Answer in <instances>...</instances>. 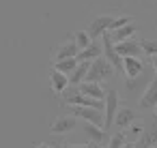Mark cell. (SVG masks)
Returning <instances> with one entry per match:
<instances>
[{"mask_svg":"<svg viewBox=\"0 0 157 148\" xmlns=\"http://www.w3.org/2000/svg\"><path fill=\"white\" fill-rule=\"evenodd\" d=\"M114 67H112V62L110 60H105V58H97V60H93L90 62V69H88V75H86V82H108V80H112V75H114Z\"/></svg>","mask_w":157,"mask_h":148,"instance_id":"6da1fadb","label":"cell"},{"mask_svg":"<svg viewBox=\"0 0 157 148\" xmlns=\"http://www.w3.org/2000/svg\"><path fill=\"white\" fill-rule=\"evenodd\" d=\"M71 116L105 129V114H103V109H97V107H71Z\"/></svg>","mask_w":157,"mask_h":148,"instance_id":"7a4b0ae2","label":"cell"},{"mask_svg":"<svg viewBox=\"0 0 157 148\" xmlns=\"http://www.w3.org/2000/svg\"><path fill=\"white\" fill-rule=\"evenodd\" d=\"M121 109V99H118V92L116 90H108L105 92V99H103V114H105V131L114 124V118Z\"/></svg>","mask_w":157,"mask_h":148,"instance_id":"3957f363","label":"cell"},{"mask_svg":"<svg viewBox=\"0 0 157 148\" xmlns=\"http://www.w3.org/2000/svg\"><path fill=\"white\" fill-rule=\"evenodd\" d=\"M138 105H140V109H155L157 107V77L151 80V84L142 90Z\"/></svg>","mask_w":157,"mask_h":148,"instance_id":"277c9868","label":"cell"},{"mask_svg":"<svg viewBox=\"0 0 157 148\" xmlns=\"http://www.w3.org/2000/svg\"><path fill=\"white\" fill-rule=\"evenodd\" d=\"M78 124V118L75 116H58L52 124H50V133L54 135H65V133H71Z\"/></svg>","mask_w":157,"mask_h":148,"instance_id":"5b68a950","label":"cell"},{"mask_svg":"<svg viewBox=\"0 0 157 148\" xmlns=\"http://www.w3.org/2000/svg\"><path fill=\"white\" fill-rule=\"evenodd\" d=\"M123 73H125L127 80L140 77V75L144 73V62H142V58H136V56L123 58Z\"/></svg>","mask_w":157,"mask_h":148,"instance_id":"8992f818","label":"cell"},{"mask_svg":"<svg viewBox=\"0 0 157 148\" xmlns=\"http://www.w3.org/2000/svg\"><path fill=\"white\" fill-rule=\"evenodd\" d=\"M114 20L116 17H110V15H101V17H97V20H93V24H90V37L93 39H97V37H103L105 32H110L112 30V26H114Z\"/></svg>","mask_w":157,"mask_h":148,"instance_id":"52a82bcc","label":"cell"},{"mask_svg":"<svg viewBox=\"0 0 157 148\" xmlns=\"http://www.w3.org/2000/svg\"><path fill=\"white\" fill-rule=\"evenodd\" d=\"M78 92H82V94H86V97H90V99L103 101L108 90H105L99 82H82V84L78 86Z\"/></svg>","mask_w":157,"mask_h":148,"instance_id":"ba28073f","label":"cell"},{"mask_svg":"<svg viewBox=\"0 0 157 148\" xmlns=\"http://www.w3.org/2000/svg\"><path fill=\"white\" fill-rule=\"evenodd\" d=\"M69 86H71L69 75H65V73H60V71H56V69L50 71V88H52L56 94H63Z\"/></svg>","mask_w":157,"mask_h":148,"instance_id":"9c48e42d","label":"cell"},{"mask_svg":"<svg viewBox=\"0 0 157 148\" xmlns=\"http://www.w3.org/2000/svg\"><path fill=\"white\" fill-rule=\"evenodd\" d=\"M133 122H138V114L133 109H129V107H121L118 114H116V118H114V124L118 129H129Z\"/></svg>","mask_w":157,"mask_h":148,"instance_id":"30bf717a","label":"cell"},{"mask_svg":"<svg viewBox=\"0 0 157 148\" xmlns=\"http://www.w3.org/2000/svg\"><path fill=\"white\" fill-rule=\"evenodd\" d=\"M116 52H118V56H123V58H127V56H136V58H140V54H142V45H140V41H123V43H116Z\"/></svg>","mask_w":157,"mask_h":148,"instance_id":"8fae6325","label":"cell"},{"mask_svg":"<svg viewBox=\"0 0 157 148\" xmlns=\"http://www.w3.org/2000/svg\"><path fill=\"white\" fill-rule=\"evenodd\" d=\"M136 146L138 148H153V146H157V122H153L148 129H144V133H142V137L138 139Z\"/></svg>","mask_w":157,"mask_h":148,"instance_id":"7c38bea8","label":"cell"},{"mask_svg":"<svg viewBox=\"0 0 157 148\" xmlns=\"http://www.w3.org/2000/svg\"><path fill=\"white\" fill-rule=\"evenodd\" d=\"M78 54H80V47L75 45V41H69V43H63V45H58V50H56V60H65V58H78Z\"/></svg>","mask_w":157,"mask_h":148,"instance_id":"4fadbf2b","label":"cell"},{"mask_svg":"<svg viewBox=\"0 0 157 148\" xmlns=\"http://www.w3.org/2000/svg\"><path fill=\"white\" fill-rule=\"evenodd\" d=\"M136 26L133 24H127V26H123V28H116V30H112L110 32V37H112V41L114 43H123V41H129L133 35H136Z\"/></svg>","mask_w":157,"mask_h":148,"instance_id":"5bb4252c","label":"cell"},{"mask_svg":"<svg viewBox=\"0 0 157 148\" xmlns=\"http://www.w3.org/2000/svg\"><path fill=\"white\" fill-rule=\"evenodd\" d=\"M88 69H90V62L88 60H84V62H80L78 65V69L73 71V75L69 77V82H71V86H80L82 82H86V75H88Z\"/></svg>","mask_w":157,"mask_h":148,"instance_id":"9a60e30c","label":"cell"},{"mask_svg":"<svg viewBox=\"0 0 157 148\" xmlns=\"http://www.w3.org/2000/svg\"><path fill=\"white\" fill-rule=\"evenodd\" d=\"M78 65H80V60H78V58H65V60H56V62H54V69L71 77V75H73V71L78 69Z\"/></svg>","mask_w":157,"mask_h":148,"instance_id":"2e32d148","label":"cell"},{"mask_svg":"<svg viewBox=\"0 0 157 148\" xmlns=\"http://www.w3.org/2000/svg\"><path fill=\"white\" fill-rule=\"evenodd\" d=\"M84 133L88 135V139H93L95 144H101L105 139V129L103 127H97V124H90V122H84Z\"/></svg>","mask_w":157,"mask_h":148,"instance_id":"e0dca14e","label":"cell"},{"mask_svg":"<svg viewBox=\"0 0 157 148\" xmlns=\"http://www.w3.org/2000/svg\"><path fill=\"white\" fill-rule=\"evenodd\" d=\"M97 58H101V45H97V43L88 45L86 50H82V52L78 54V60H80V62H84V60L93 62V60H97Z\"/></svg>","mask_w":157,"mask_h":148,"instance_id":"ac0fdd59","label":"cell"},{"mask_svg":"<svg viewBox=\"0 0 157 148\" xmlns=\"http://www.w3.org/2000/svg\"><path fill=\"white\" fill-rule=\"evenodd\" d=\"M73 41H75V45L80 47V52L86 50L88 45H93V37H90V32H84V30H78L75 37H73Z\"/></svg>","mask_w":157,"mask_h":148,"instance_id":"d6986e66","label":"cell"},{"mask_svg":"<svg viewBox=\"0 0 157 148\" xmlns=\"http://www.w3.org/2000/svg\"><path fill=\"white\" fill-rule=\"evenodd\" d=\"M148 84H151V82H148V80H144V75H140V77H133V80H127V84H125V88H127L129 92H136L138 88H142V86L146 88Z\"/></svg>","mask_w":157,"mask_h":148,"instance_id":"ffe728a7","label":"cell"},{"mask_svg":"<svg viewBox=\"0 0 157 148\" xmlns=\"http://www.w3.org/2000/svg\"><path fill=\"white\" fill-rule=\"evenodd\" d=\"M127 144V137L123 133H114L110 139H108V148H123Z\"/></svg>","mask_w":157,"mask_h":148,"instance_id":"44dd1931","label":"cell"},{"mask_svg":"<svg viewBox=\"0 0 157 148\" xmlns=\"http://www.w3.org/2000/svg\"><path fill=\"white\" fill-rule=\"evenodd\" d=\"M140 45H142V52L148 54L151 58L157 56V41H148V39H144V41H140Z\"/></svg>","mask_w":157,"mask_h":148,"instance_id":"7402d4cb","label":"cell"},{"mask_svg":"<svg viewBox=\"0 0 157 148\" xmlns=\"http://www.w3.org/2000/svg\"><path fill=\"white\" fill-rule=\"evenodd\" d=\"M142 133H144V127H142L140 122H133V124L129 127V137H131V139H140Z\"/></svg>","mask_w":157,"mask_h":148,"instance_id":"603a6c76","label":"cell"},{"mask_svg":"<svg viewBox=\"0 0 157 148\" xmlns=\"http://www.w3.org/2000/svg\"><path fill=\"white\" fill-rule=\"evenodd\" d=\"M60 148H93V146H88V144H65Z\"/></svg>","mask_w":157,"mask_h":148,"instance_id":"cb8c5ba5","label":"cell"},{"mask_svg":"<svg viewBox=\"0 0 157 148\" xmlns=\"http://www.w3.org/2000/svg\"><path fill=\"white\" fill-rule=\"evenodd\" d=\"M151 62H153V71H155V75H157V56H153Z\"/></svg>","mask_w":157,"mask_h":148,"instance_id":"d4e9b609","label":"cell"},{"mask_svg":"<svg viewBox=\"0 0 157 148\" xmlns=\"http://www.w3.org/2000/svg\"><path fill=\"white\" fill-rule=\"evenodd\" d=\"M37 148H54L52 144H45V142H41V144H37Z\"/></svg>","mask_w":157,"mask_h":148,"instance_id":"484cf974","label":"cell"},{"mask_svg":"<svg viewBox=\"0 0 157 148\" xmlns=\"http://www.w3.org/2000/svg\"><path fill=\"white\" fill-rule=\"evenodd\" d=\"M123 148H138V146H136V144H131V142H127V144H125Z\"/></svg>","mask_w":157,"mask_h":148,"instance_id":"4316f807","label":"cell"},{"mask_svg":"<svg viewBox=\"0 0 157 148\" xmlns=\"http://www.w3.org/2000/svg\"><path fill=\"white\" fill-rule=\"evenodd\" d=\"M155 116H157V107H155Z\"/></svg>","mask_w":157,"mask_h":148,"instance_id":"83f0119b","label":"cell"},{"mask_svg":"<svg viewBox=\"0 0 157 148\" xmlns=\"http://www.w3.org/2000/svg\"><path fill=\"white\" fill-rule=\"evenodd\" d=\"M93 148H101V146H93Z\"/></svg>","mask_w":157,"mask_h":148,"instance_id":"f1b7e54d","label":"cell"},{"mask_svg":"<svg viewBox=\"0 0 157 148\" xmlns=\"http://www.w3.org/2000/svg\"><path fill=\"white\" fill-rule=\"evenodd\" d=\"M153 148H157V146H153Z\"/></svg>","mask_w":157,"mask_h":148,"instance_id":"f546056e","label":"cell"}]
</instances>
